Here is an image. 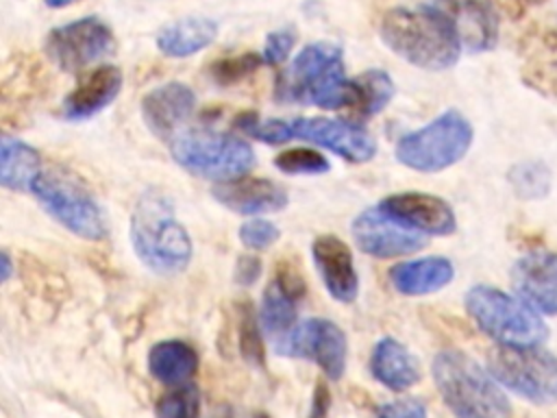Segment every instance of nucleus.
<instances>
[{
    "label": "nucleus",
    "mask_w": 557,
    "mask_h": 418,
    "mask_svg": "<svg viewBox=\"0 0 557 418\" xmlns=\"http://www.w3.org/2000/svg\"><path fill=\"white\" fill-rule=\"evenodd\" d=\"M276 98L320 109L350 107L352 89L342 48L333 41L307 44L281 72Z\"/></svg>",
    "instance_id": "3"
},
{
    "label": "nucleus",
    "mask_w": 557,
    "mask_h": 418,
    "mask_svg": "<svg viewBox=\"0 0 557 418\" xmlns=\"http://www.w3.org/2000/svg\"><path fill=\"white\" fill-rule=\"evenodd\" d=\"M487 370L529 403H557V355L542 346H496L487 357Z\"/></svg>",
    "instance_id": "8"
},
{
    "label": "nucleus",
    "mask_w": 557,
    "mask_h": 418,
    "mask_svg": "<svg viewBox=\"0 0 557 418\" xmlns=\"http://www.w3.org/2000/svg\"><path fill=\"white\" fill-rule=\"evenodd\" d=\"M196 109V94L189 85L170 81L150 89L141 100V118L152 135L170 142L185 128Z\"/></svg>",
    "instance_id": "16"
},
{
    "label": "nucleus",
    "mask_w": 557,
    "mask_h": 418,
    "mask_svg": "<svg viewBox=\"0 0 557 418\" xmlns=\"http://www.w3.org/2000/svg\"><path fill=\"white\" fill-rule=\"evenodd\" d=\"M259 63H263L261 57L252 54V52H246V54H237V57H231V59H222L213 65V78L222 85L231 83V81H237L242 76H246L248 72H252Z\"/></svg>",
    "instance_id": "33"
},
{
    "label": "nucleus",
    "mask_w": 557,
    "mask_h": 418,
    "mask_svg": "<svg viewBox=\"0 0 557 418\" xmlns=\"http://www.w3.org/2000/svg\"><path fill=\"white\" fill-rule=\"evenodd\" d=\"M313 266L326 292L339 303H352L359 296V274L350 246L337 235H320L311 244Z\"/></svg>",
    "instance_id": "17"
},
{
    "label": "nucleus",
    "mask_w": 557,
    "mask_h": 418,
    "mask_svg": "<svg viewBox=\"0 0 557 418\" xmlns=\"http://www.w3.org/2000/svg\"><path fill=\"white\" fill-rule=\"evenodd\" d=\"M376 207L394 222L420 235H450L457 229L453 207L433 194L400 192L385 196Z\"/></svg>",
    "instance_id": "13"
},
{
    "label": "nucleus",
    "mask_w": 557,
    "mask_h": 418,
    "mask_svg": "<svg viewBox=\"0 0 557 418\" xmlns=\"http://www.w3.org/2000/svg\"><path fill=\"white\" fill-rule=\"evenodd\" d=\"M379 33L396 57L429 72L453 67L463 50L457 24L444 0L392 7L383 13Z\"/></svg>",
    "instance_id": "1"
},
{
    "label": "nucleus",
    "mask_w": 557,
    "mask_h": 418,
    "mask_svg": "<svg viewBox=\"0 0 557 418\" xmlns=\"http://www.w3.org/2000/svg\"><path fill=\"white\" fill-rule=\"evenodd\" d=\"M292 139H305L322 146L350 163L370 161L376 155L372 133L359 122L331 120V118H296L289 120Z\"/></svg>",
    "instance_id": "12"
},
{
    "label": "nucleus",
    "mask_w": 557,
    "mask_h": 418,
    "mask_svg": "<svg viewBox=\"0 0 557 418\" xmlns=\"http://www.w3.org/2000/svg\"><path fill=\"white\" fill-rule=\"evenodd\" d=\"M131 244L137 259L157 274L174 276L191 261V237L178 222L174 202L159 189L144 192L131 213Z\"/></svg>",
    "instance_id": "2"
},
{
    "label": "nucleus",
    "mask_w": 557,
    "mask_h": 418,
    "mask_svg": "<svg viewBox=\"0 0 557 418\" xmlns=\"http://www.w3.org/2000/svg\"><path fill=\"white\" fill-rule=\"evenodd\" d=\"M296 46V30L294 28H278L268 33L263 50H261V59L268 65H283L292 50Z\"/></svg>",
    "instance_id": "32"
},
{
    "label": "nucleus",
    "mask_w": 557,
    "mask_h": 418,
    "mask_svg": "<svg viewBox=\"0 0 557 418\" xmlns=\"http://www.w3.org/2000/svg\"><path fill=\"white\" fill-rule=\"evenodd\" d=\"M44 50L46 57L61 72L76 74L113 54L115 35L104 20L96 15H85L67 24L54 26L46 35Z\"/></svg>",
    "instance_id": "10"
},
{
    "label": "nucleus",
    "mask_w": 557,
    "mask_h": 418,
    "mask_svg": "<svg viewBox=\"0 0 557 418\" xmlns=\"http://www.w3.org/2000/svg\"><path fill=\"white\" fill-rule=\"evenodd\" d=\"M509 181H511L516 194L522 196V198H542L550 189V172L540 161H522V163H518L511 170Z\"/></svg>",
    "instance_id": "29"
},
{
    "label": "nucleus",
    "mask_w": 557,
    "mask_h": 418,
    "mask_svg": "<svg viewBox=\"0 0 557 418\" xmlns=\"http://www.w3.org/2000/svg\"><path fill=\"white\" fill-rule=\"evenodd\" d=\"M455 279V266L446 257H420L392 266L389 283L403 296H424L444 290Z\"/></svg>",
    "instance_id": "20"
},
{
    "label": "nucleus",
    "mask_w": 557,
    "mask_h": 418,
    "mask_svg": "<svg viewBox=\"0 0 557 418\" xmlns=\"http://www.w3.org/2000/svg\"><path fill=\"white\" fill-rule=\"evenodd\" d=\"M278 351L289 357L311 359L331 381L342 379L346 370V335L326 318H309L296 324L285 337H281Z\"/></svg>",
    "instance_id": "11"
},
{
    "label": "nucleus",
    "mask_w": 557,
    "mask_h": 418,
    "mask_svg": "<svg viewBox=\"0 0 557 418\" xmlns=\"http://www.w3.org/2000/svg\"><path fill=\"white\" fill-rule=\"evenodd\" d=\"M448 7L463 50L487 52L498 41V17L494 9L481 0H444Z\"/></svg>",
    "instance_id": "22"
},
{
    "label": "nucleus",
    "mask_w": 557,
    "mask_h": 418,
    "mask_svg": "<svg viewBox=\"0 0 557 418\" xmlns=\"http://www.w3.org/2000/svg\"><path fill=\"white\" fill-rule=\"evenodd\" d=\"M124 76L117 65H98L76 83V87L63 100L65 120L81 122L94 118L102 109H107L122 91Z\"/></svg>",
    "instance_id": "18"
},
{
    "label": "nucleus",
    "mask_w": 557,
    "mask_h": 418,
    "mask_svg": "<svg viewBox=\"0 0 557 418\" xmlns=\"http://www.w3.org/2000/svg\"><path fill=\"white\" fill-rule=\"evenodd\" d=\"M261 274V263L257 257H239L235 266V281L239 285H252Z\"/></svg>",
    "instance_id": "35"
},
{
    "label": "nucleus",
    "mask_w": 557,
    "mask_h": 418,
    "mask_svg": "<svg viewBox=\"0 0 557 418\" xmlns=\"http://www.w3.org/2000/svg\"><path fill=\"white\" fill-rule=\"evenodd\" d=\"M72 2H76V0H46V4L52 7V9H63V7L72 4Z\"/></svg>",
    "instance_id": "37"
},
{
    "label": "nucleus",
    "mask_w": 557,
    "mask_h": 418,
    "mask_svg": "<svg viewBox=\"0 0 557 418\" xmlns=\"http://www.w3.org/2000/svg\"><path fill=\"white\" fill-rule=\"evenodd\" d=\"M513 294L540 316H557V253L537 248L511 266Z\"/></svg>",
    "instance_id": "14"
},
{
    "label": "nucleus",
    "mask_w": 557,
    "mask_h": 418,
    "mask_svg": "<svg viewBox=\"0 0 557 418\" xmlns=\"http://www.w3.org/2000/svg\"><path fill=\"white\" fill-rule=\"evenodd\" d=\"M352 239L366 255L379 259L405 257L426 244V235L405 229L387 218L379 207H370L352 220Z\"/></svg>",
    "instance_id": "15"
},
{
    "label": "nucleus",
    "mask_w": 557,
    "mask_h": 418,
    "mask_svg": "<svg viewBox=\"0 0 557 418\" xmlns=\"http://www.w3.org/2000/svg\"><path fill=\"white\" fill-rule=\"evenodd\" d=\"M157 418H198L200 416V392L194 383L174 385L172 392L159 398Z\"/></svg>",
    "instance_id": "28"
},
{
    "label": "nucleus",
    "mask_w": 557,
    "mask_h": 418,
    "mask_svg": "<svg viewBox=\"0 0 557 418\" xmlns=\"http://www.w3.org/2000/svg\"><path fill=\"white\" fill-rule=\"evenodd\" d=\"M198 368L196 351L181 340H163L148 353L150 374L165 385H181L191 379Z\"/></svg>",
    "instance_id": "26"
},
{
    "label": "nucleus",
    "mask_w": 557,
    "mask_h": 418,
    "mask_svg": "<svg viewBox=\"0 0 557 418\" xmlns=\"http://www.w3.org/2000/svg\"><path fill=\"white\" fill-rule=\"evenodd\" d=\"M302 294L300 276L289 272H278L265 287L259 322L270 335L285 337L296 327V305Z\"/></svg>",
    "instance_id": "21"
},
{
    "label": "nucleus",
    "mask_w": 557,
    "mask_h": 418,
    "mask_svg": "<svg viewBox=\"0 0 557 418\" xmlns=\"http://www.w3.org/2000/svg\"><path fill=\"white\" fill-rule=\"evenodd\" d=\"M350 89H352L350 107L361 118H370L383 111L396 91L392 76L379 67H370L363 74L350 78Z\"/></svg>",
    "instance_id": "27"
},
{
    "label": "nucleus",
    "mask_w": 557,
    "mask_h": 418,
    "mask_svg": "<svg viewBox=\"0 0 557 418\" xmlns=\"http://www.w3.org/2000/svg\"><path fill=\"white\" fill-rule=\"evenodd\" d=\"M372 377L394 392H403L418 383L420 361L418 357L398 340L383 337L374 344L370 355Z\"/></svg>",
    "instance_id": "23"
},
{
    "label": "nucleus",
    "mask_w": 557,
    "mask_h": 418,
    "mask_svg": "<svg viewBox=\"0 0 557 418\" xmlns=\"http://www.w3.org/2000/svg\"><path fill=\"white\" fill-rule=\"evenodd\" d=\"M218 37V22L211 17H181L176 22L165 24L154 44L163 57L170 59H187L211 46Z\"/></svg>",
    "instance_id": "24"
},
{
    "label": "nucleus",
    "mask_w": 557,
    "mask_h": 418,
    "mask_svg": "<svg viewBox=\"0 0 557 418\" xmlns=\"http://www.w3.org/2000/svg\"><path fill=\"white\" fill-rule=\"evenodd\" d=\"M172 159L200 179L226 183L246 176L255 165V150L246 139L215 128H183L170 139Z\"/></svg>",
    "instance_id": "5"
},
{
    "label": "nucleus",
    "mask_w": 557,
    "mask_h": 418,
    "mask_svg": "<svg viewBox=\"0 0 557 418\" xmlns=\"http://www.w3.org/2000/svg\"><path fill=\"white\" fill-rule=\"evenodd\" d=\"M213 198L222 207L242 216H263L281 211L289 202L287 192L278 183L255 176H242L235 181L218 183L213 187Z\"/></svg>",
    "instance_id": "19"
},
{
    "label": "nucleus",
    "mask_w": 557,
    "mask_h": 418,
    "mask_svg": "<svg viewBox=\"0 0 557 418\" xmlns=\"http://www.w3.org/2000/svg\"><path fill=\"white\" fill-rule=\"evenodd\" d=\"M41 174L39 152L17 137L0 139V185L13 192H26Z\"/></svg>",
    "instance_id": "25"
},
{
    "label": "nucleus",
    "mask_w": 557,
    "mask_h": 418,
    "mask_svg": "<svg viewBox=\"0 0 557 418\" xmlns=\"http://www.w3.org/2000/svg\"><path fill=\"white\" fill-rule=\"evenodd\" d=\"M433 381L455 418H511V403L494 374L463 351L433 357Z\"/></svg>",
    "instance_id": "4"
},
{
    "label": "nucleus",
    "mask_w": 557,
    "mask_h": 418,
    "mask_svg": "<svg viewBox=\"0 0 557 418\" xmlns=\"http://www.w3.org/2000/svg\"><path fill=\"white\" fill-rule=\"evenodd\" d=\"M376 418H426V407L418 398H396L381 405Z\"/></svg>",
    "instance_id": "34"
},
{
    "label": "nucleus",
    "mask_w": 557,
    "mask_h": 418,
    "mask_svg": "<svg viewBox=\"0 0 557 418\" xmlns=\"http://www.w3.org/2000/svg\"><path fill=\"white\" fill-rule=\"evenodd\" d=\"M30 192L44 209L74 235L91 242L107 237V220L100 205L72 174L61 170H41Z\"/></svg>",
    "instance_id": "9"
},
{
    "label": "nucleus",
    "mask_w": 557,
    "mask_h": 418,
    "mask_svg": "<svg viewBox=\"0 0 557 418\" xmlns=\"http://www.w3.org/2000/svg\"><path fill=\"white\" fill-rule=\"evenodd\" d=\"M466 311L498 346H540L548 337V327L537 311L494 285L470 287Z\"/></svg>",
    "instance_id": "6"
},
{
    "label": "nucleus",
    "mask_w": 557,
    "mask_h": 418,
    "mask_svg": "<svg viewBox=\"0 0 557 418\" xmlns=\"http://www.w3.org/2000/svg\"><path fill=\"white\" fill-rule=\"evenodd\" d=\"M0 266H2V281H9L11 279V257H9V253L7 250H2V255H0Z\"/></svg>",
    "instance_id": "36"
},
{
    "label": "nucleus",
    "mask_w": 557,
    "mask_h": 418,
    "mask_svg": "<svg viewBox=\"0 0 557 418\" xmlns=\"http://www.w3.org/2000/svg\"><path fill=\"white\" fill-rule=\"evenodd\" d=\"M239 242L250 248V250H263L268 246H272L278 237H281V231L274 222L270 220H263V218H252L248 222H244L239 226Z\"/></svg>",
    "instance_id": "31"
},
{
    "label": "nucleus",
    "mask_w": 557,
    "mask_h": 418,
    "mask_svg": "<svg viewBox=\"0 0 557 418\" xmlns=\"http://www.w3.org/2000/svg\"><path fill=\"white\" fill-rule=\"evenodd\" d=\"M274 165L285 174H324L331 163L324 155L311 148H292L274 159Z\"/></svg>",
    "instance_id": "30"
},
{
    "label": "nucleus",
    "mask_w": 557,
    "mask_h": 418,
    "mask_svg": "<svg viewBox=\"0 0 557 418\" xmlns=\"http://www.w3.org/2000/svg\"><path fill=\"white\" fill-rule=\"evenodd\" d=\"M474 139L470 120L457 111L446 109L418 131L398 137L396 159L416 172H440L466 157Z\"/></svg>",
    "instance_id": "7"
}]
</instances>
